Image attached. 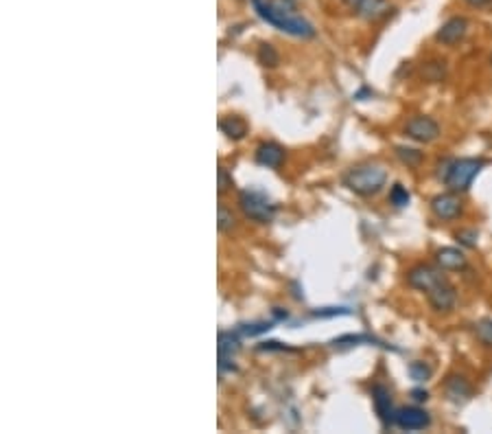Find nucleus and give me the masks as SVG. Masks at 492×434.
I'll list each match as a JSON object with an SVG mask.
<instances>
[{
	"mask_svg": "<svg viewBox=\"0 0 492 434\" xmlns=\"http://www.w3.org/2000/svg\"><path fill=\"white\" fill-rule=\"evenodd\" d=\"M256 13L261 16L267 24L276 27L296 38H313L315 29L306 18H302L296 9L293 0H252Z\"/></svg>",
	"mask_w": 492,
	"mask_h": 434,
	"instance_id": "nucleus-1",
	"label": "nucleus"
},
{
	"mask_svg": "<svg viewBox=\"0 0 492 434\" xmlns=\"http://www.w3.org/2000/svg\"><path fill=\"white\" fill-rule=\"evenodd\" d=\"M385 183H387V169L379 163H366L352 167L344 175V187H348L352 193L361 197L376 195L385 187Z\"/></svg>",
	"mask_w": 492,
	"mask_h": 434,
	"instance_id": "nucleus-2",
	"label": "nucleus"
},
{
	"mask_svg": "<svg viewBox=\"0 0 492 434\" xmlns=\"http://www.w3.org/2000/svg\"><path fill=\"white\" fill-rule=\"evenodd\" d=\"M483 161L481 158H459V161H447L445 165H440L437 178L442 180L449 191L464 193L469 191L477 173L481 171Z\"/></svg>",
	"mask_w": 492,
	"mask_h": 434,
	"instance_id": "nucleus-3",
	"label": "nucleus"
},
{
	"mask_svg": "<svg viewBox=\"0 0 492 434\" xmlns=\"http://www.w3.org/2000/svg\"><path fill=\"white\" fill-rule=\"evenodd\" d=\"M239 209L247 219L258 224H269L276 215V207L269 202V197L258 191H241Z\"/></svg>",
	"mask_w": 492,
	"mask_h": 434,
	"instance_id": "nucleus-4",
	"label": "nucleus"
},
{
	"mask_svg": "<svg viewBox=\"0 0 492 434\" xmlns=\"http://www.w3.org/2000/svg\"><path fill=\"white\" fill-rule=\"evenodd\" d=\"M440 125L435 119L431 116H411L407 123H405V136L411 139V141H416V143H433L440 139Z\"/></svg>",
	"mask_w": 492,
	"mask_h": 434,
	"instance_id": "nucleus-5",
	"label": "nucleus"
},
{
	"mask_svg": "<svg viewBox=\"0 0 492 434\" xmlns=\"http://www.w3.org/2000/svg\"><path fill=\"white\" fill-rule=\"evenodd\" d=\"M440 281H445L442 268H433L429 264H418L407 270V286L418 290V292H429L431 288H435Z\"/></svg>",
	"mask_w": 492,
	"mask_h": 434,
	"instance_id": "nucleus-6",
	"label": "nucleus"
},
{
	"mask_svg": "<svg viewBox=\"0 0 492 434\" xmlns=\"http://www.w3.org/2000/svg\"><path fill=\"white\" fill-rule=\"evenodd\" d=\"M462 211H464V202L455 191L440 193L431 200V213L440 222H453L462 215Z\"/></svg>",
	"mask_w": 492,
	"mask_h": 434,
	"instance_id": "nucleus-7",
	"label": "nucleus"
},
{
	"mask_svg": "<svg viewBox=\"0 0 492 434\" xmlns=\"http://www.w3.org/2000/svg\"><path fill=\"white\" fill-rule=\"evenodd\" d=\"M394 425L401 430H407V432L425 430L431 425V417L427 411H423V408H418V406H407V408H398V411L394 413Z\"/></svg>",
	"mask_w": 492,
	"mask_h": 434,
	"instance_id": "nucleus-8",
	"label": "nucleus"
},
{
	"mask_svg": "<svg viewBox=\"0 0 492 434\" xmlns=\"http://www.w3.org/2000/svg\"><path fill=\"white\" fill-rule=\"evenodd\" d=\"M466 33H469V20L464 16H453L437 29L435 40L445 46H455L466 38Z\"/></svg>",
	"mask_w": 492,
	"mask_h": 434,
	"instance_id": "nucleus-9",
	"label": "nucleus"
},
{
	"mask_svg": "<svg viewBox=\"0 0 492 434\" xmlns=\"http://www.w3.org/2000/svg\"><path fill=\"white\" fill-rule=\"evenodd\" d=\"M427 298H429V305L435 310V312H451L455 305H457V292L455 288L449 283V281H440V283L435 288H431L427 292Z\"/></svg>",
	"mask_w": 492,
	"mask_h": 434,
	"instance_id": "nucleus-10",
	"label": "nucleus"
},
{
	"mask_svg": "<svg viewBox=\"0 0 492 434\" xmlns=\"http://www.w3.org/2000/svg\"><path fill=\"white\" fill-rule=\"evenodd\" d=\"M372 401H374V411L385 428L394 425V406H392V393L390 389H385L383 384H376L372 389Z\"/></svg>",
	"mask_w": 492,
	"mask_h": 434,
	"instance_id": "nucleus-11",
	"label": "nucleus"
},
{
	"mask_svg": "<svg viewBox=\"0 0 492 434\" xmlns=\"http://www.w3.org/2000/svg\"><path fill=\"white\" fill-rule=\"evenodd\" d=\"M256 163L267 169H280L284 163V149L278 143H261L256 147Z\"/></svg>",
	"mask_w": 492,
	"mask_h": 434,
	"instance_id": "nucleus-12",
	"label": "nucleus"
},
{
	"mask_svg": "<svg viewBox=\"0 0 492 434\" xmlns=\"http://www.w3.org/2000/svg\"><path fill=\"white\" fill-rule=\"evenodd\" d=\"M390 11H392L390 0H361L357 7V13L368 22H379L390 16Z\"/></svg>",
	"mask_w": 492,
	"mask_h": 434,
	"instance_id": "nucleus-13",
	"label": "nucleus"
},
{
	"mask_svg": "<svg viewBox=\"0 0 492 434\" xmlns=\"http://www.w3.org/2000/svg\"><path fill=\"white\" fill-rule=\"evenodd\" d=\"M445 391H447V397L451 401H455V403L471 399V395H473L471 381L466 379L464 375H449L447 381H445Z\"/></svg>",
	"mask_w": 492,
	"mask_h": 434,
	"instance_id": "nucleus-14",
	"label": "nucleus"
},
{
	"mask_svg": "<svg viewBox=\"0 0 492 434\" xmlns=\"http://www.w3.org/2000/svg\"><path fill=\"white\" fill-rule=\"evenodd\" d=\"M435 261L447 272H459L466 268V257H464V252L457 248H440L435 252Z\"/></svg>",
	"mask_w": 492,
	"mask_h": 434,
	"instance_id": "nucleus-15",
	"label": "nucleus"
},
{
	"mask_svg": "<svg viewBox=\"0 0 492 434\" xmlns=\"http://www.w3.org/2000/svg\"><path fill=\"white\" fill-rule=\"evenodd\" d=\"M241 345L237 340V336L232 334H221L219 336V369L225 371V369H235V364H230L232 360H235V355L239 353Z\"/></svg>",
	"mask_w": 492,
	"mask_h": 434,
	"instance_id": "nucleus-16",
	"label": "nucleus"
},
{
	"mask_svg": "<svg viewBox=\"0 0 492 434\" xmlns=\"http://www.w3.org/2000/svg\"><path fill=\"white\" fill-rule=\"evenodd\" d=\"M219 130L228 136V139H232V141H241V139H245V134H247V123L241 119V116H235V114H230V116H223L221 121H219Z\"/></svg>",
	"mask_w": 492,
	"mask_h": 434,
	"instance_id": "nucleus-17",
	"label": "nucleus"
},
{
	"mask_svg": "<svg viewBox=\"0 0 492 434\" xmlns=\"http://www.w3.org/2000/svg\"><path fill=\"white\" fill-rule=\"evenodd\" d=\"M445 75H447V62L433 60V62H427L423 66V77L427 82H442Z\"/></svg>",
	"mask_w": 492,
	"mask_h": 434,
	"instance_id": "nucleus-18",
	"label": "nucleus"
},
{
	"mask_svg": "<svg viewBox=\"0 0 492 434\" xmlns=\"http://www.w3.org/2000/svg\"><path fill=\"white\" fill-rule=\"evenodd\" d=\"M396 156L407 165V167H418L423 161H425V154L423 151H418V149H413V147H403V145H398L396 147Z\"/></svg>",
	"mask_w": 492,
	"mask_h": 434,
	"instance_id": "nucleus-19",
	"label": "nucleus"
},
{
	"mask_svg": "<svg viewBox=\"0 0 492 434\" xmlns=\"http://www.w3.org/2000/svg\"><path fill=\"white\" fill-rule=\"evenodd\" d=\"M256 58H258V62H261L263 66H269V68L278 66V62H280L278 50H276L272 44H261V46H258V53H256Z\"/></svg>",
	"mask_w": 492,
	"mask_h": 434,
	"instance_id": "nucleus-20",
	"label": "nucleus"
},
{
	"mask_svg": "<svg viewBox=\"0 0 492 434\" xmlns=\"http://www.w3.org/2000/svg\"><path fill=\"white\" fill-rule=\"evenodd\" d=\"M475 336L483 347L492 349V320L490 318H483L475 325Z\"/></svg>",
	"mask_w": 492,
	"mask_h": 434,
	"instance_id": "nucleus-21",
	"label": "nucleus"
},
{
	"mask_svg": "<svg viewBox=\"0 0 492 434\" xmlns=\"http://www.w3.org/2000/svg\"><path fill=\"white\" fill-rule=\"evenodd\" d=\"M431 373H433V369L423 360H416V362L409 364V375L413 381H427L431 377Z\"/></svg>",
	"mask_w": 492,
	"mask_h": 434,
	"instance_id": "nucleus-22",
	"label": "nucleus"
},
{
	"mask_svg": "<svg viewBox=\"0 0 492 434\" xmlns=\"http://www.w3.org/2000/svg\"><path fill=\"white\" fill-rule=\"evenodd\" d=\"M409 200H411V195H409V191L403 185H394L390 189V204H392V207L403 209V207H407V204H409Z\"/></svg>",
	"mask_w": 492,
	"mask_h": 434,
	"instance_id": "nucleus-23",
	"label": "nucleus"
},
{
	"mask_svg": "<svg viewBox=\"0 0 492 434\" xmlns=\"http://www.w3.org/2000/svg\"><path fill=\"white\" fill-rule=\"evenodd\" d=\"M217 215H219V222H217L219 231H221V233H230L232 228H235V224H237V219H235V215H232V211L225 209V207H219Z\"/></svg>",
	"mask_w": 492,
	"mask_h": 434,
	"instance_id": "nucleus-24",
	"label": "nucleus"
},
{
	"mask_svg": "<svg viewBox=\"0 0 492 434\" xmlns=\"http://www.w3.org/2000/svg\"><path fill=\"white\" fill-rule=\"evenodd\" d=\"M455 239L466 248H475L477 239H479V233L475 231V228H462V231L455 233Z\"/></svg>",
	"mask_w": 492,
	"mask_h": 434,
	"instance_id": "nucleus-25",
	"label": "nucleus"
},
{
	"mask_svg": "<svg viewBox=\"0 0 492 434\" xmlns=\"http://www.w3.org/2000/svg\"><path fill=\"white\" fill-rule=\"evenodd\" d=\"M232 187V175L225 171V167H219V193H225Z\"/></svg>",
	"mask_w": 492,
	"mask_h": 434,
	"instance_id": "nucleus-26",
	"label": "nucleus"
},
{
	"mask_svg": "<svg viewBox=\"0 0 492 434\" xmlns=\"http://www.w3.org/2000/svg\"><path fill=\"white\" fill-rule=\"evenodd\" d=\"M466 5L469 7H473V9H483V7H488L492 0H464Z\"/></svg>",
	"mask_w": 492,
	"mask_h": 434,
	"instance_id": "nucleus-27",
	"label": "nucleus"
},
{
	"mask_svg": "<svg viewBox=\"0 0 492 434\" xmlns=\"http://www.w3.org/2000/svg\"><path fill=\"white\" fill-rule=\"evenodd\" d=\"M411 397L416 399V401H427V399H429V393H427V391L416 389V391H411Z\"/></svg>",
	"mask_w": 492,
	"mask_h": 434,
	"instance_id": "nucleus-28",
	"label": "nucleus"
},
{
	"mask_svg": "<svg viewBox=\"0 0 492 434\" xmlns=\"http://www.w3.org/2000/svg\"><path fill=\"white\" fill-rule=\"evenodd\" d=\"M342 3H344L346 7H350L352 11H357V7H359V3H361V0H342Z\"/></svg>",
	"mask_w": 492,
	"mask_h": 434,
	"instance_id": "nucleus-29",
	"label": "nucleus"
},
{
	"mask_svg": "<svg viewBox=\"0 0 492 434\" xmlns=\"http://www.w3.org/2000/svg\"><path fill=\"white\" fill-rule=\"evenodd\" d=\"M490 62H492V60H490Z\"/></svg>",
	"mask_w": 492,
	"mask_h": 434,
	"instance_id": "nucleus-30",
	"label": "nucleus"
}]
</instances>
